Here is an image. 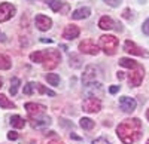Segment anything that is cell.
Segmentation results:
<instances>
[{
  "instance_id": "cell-22",
  "label": "cell",
  "mask_w": 149,
  "mask_h": 144,
  "mask_svg": "<svg viewBox=\"0 0 149 144\" xmlns=\"http://www.w3.org/2000/svg\"><path fill=\"white\" fill-rule=\"evenodd\" d=\"M0 107H3V109H15V104L12 103L6 95L0 94Z\"/></svg>"
},
{
  "instance_id": "cell-27",
  "label": "cell",
  "mask_w": 149,
  "mask_h": 144,
  "mask_svg": "<svg viewBox=\"0 0 149 144\" xmlns=\"http://www.w3.org/2000/svg\"><path fill=\"white\" fill-rule=\"evenodd\" d=\"M37 88V83H34V82H29L26 86H24V94L26 95H31L33 92H34V89Z\"/></svg>"
},
{
  "instance_id": "cell-23",
  "label": "cell",
  "mask_w": 149,
  "mask_h": 144,
  "mask_svg": "<svg viewBox=\"0 0 149 144\" xmlns=\"http://www.w3.org/2000/svg\"><path fill=\"white\" fill-rule=\"evenodd\" d=\"M45 79H46V82L49 83V85H52V86H57L58 83H60V76H58V74H54V73L46 74Z\"/></svg>"
},
{
  "instance_id": "cell-12",
  "label": "cell",
  "mask_w": 149,
  "mask_h": 144,
  "mask_svg": "<svg viewBox=\"0 0 149 144\" xmlns=\"http://www.w3.org/2000/svg\"><path fill=\"white\" fill-rule=\"evenodd\" d=\"M136 105H137V103H136L134 98H130V97H121L119 98V107L125 112V113H131L134 112Z\"/></svg>"
},
{
  "instance_id": "cell-16",
  "label": "cell",
  "mask_w": 149,
  "mask_h": 144,
  "mask_svg": "<svg viewBox=\"0 0 149 144\" xmlns=\"http://www.w3.org/2000/svg\"><path fill=\"white\" fill-rule=\"evenodd\" d=\"M91 15V9L90 8H79V9H76L72 14V18L73 19H84V18H88Z\"/></svg>"
},
{
  "instance_id": "cell-37",
  "label": "cell",
  "mask_w": 149,
  "mask_h": 144,
  "mask_svg": "<svg viewBox=\"0 0 149 144\" xmlns=\"http://www.w3.org/2000/svg\"><path fill=\"white\" fill-rule=\"evenodd\" d=\"M48 144H61V141H58V140H52V141H49Z\"/></svg>"
},
{
  "instance_id": "cell-39",
  "label": "cell",
  "mask_w": 149,
  "mask_h": 144,
  "mask_svg": "<svg viewBox=\"0 0 149 144\" xmlns=\"http://www.w3.org/2000/svg\"><path fill=\"white\" fill-rule=\"evenodd\" d=\"M2 85H3V82H2V79H0V88H2Z\"/></svg>"
},
{
  "instance_id": "cell-18",
  "label": "cell",
  "mask_w": 149,
  "mask_h": 144,
  "mask_svg": "<svg viewBox=\"0 0 149 144\" xmlns=\"http://www.w3.org/2000/svg\"><path fill=\"white\" fill-rule=\"evenodd\" d=\"M119 65H122V67H125V68H130V70H133V68H136L139 65V63H136L134 59H131V58H119Z\"/></svg>"
},
{
  "instance_id": "cell-21",
  "label": "cell",
  "mask_w": 149,
  "mask_h": 144,
  "mask_svg": "<svg viewBox=\"0 0 149 144\" xmlns=\"http://www.w3.org/2000/svg\"><path fill=\"white\" fill-rule=\"evenodd\" d=\"M79 125H81V128L82 129H86V131H90V129H93L94 128V121L93 119H90V117H82L81 121H79Z\"/></svg>"
},
{
  "instance_id": "cell-28",
  "label": "cell",
  "mask_w": 149,
  "mask_h": 144,
  "mask_svg": "<svg viewBox=\"0 0 149 144\" xmlns=\"http://www.w3.org/2000/svg\"><path fill=\"white\" fill-rule=\"evenodd\" d=\"M70 65L74 67V68H79V67H81V59H79L78 56L72 55V56H70Z\"/></svg>"
},
{
  "instance_id": "cell-19",
  "label": "cell",
  "mask_w": 149,
  "mask_h": 144,
  "mask_svg": "<svg viewBox=\"0 0 149 144\" xmlns=\"http://www.w3.org/2000/svg\"><path fill=\"white\" fill-rule=\"evenodd\" d=\"M10 125L14 126V128H17V129H22L24 126H26V121H24L21 116L15 114V116L10 117Z\"/></svg>"
},
{
  "instance_id": "cell-29",
  "label": "cell",
  "mask_w": 149,
  "mask_h": 144,
  "mask_svg": "<svg viewBox=\"0 0 149 144\" xmlns=\"http://www.w3.org/2000/svg\"><path fill=\"white\" fill-rule=\"evenodd\" d=\"M104 2H106L109 6H112V8H116V6L122 2V0H104Z\"/></svg>"
},
{
  "instance_id": "cell-33",
  "label": "cell",
  "mask_w": 149,
  "mask_h": 144,
  "mask_svg": "<svg viewBox=\"0 0 149 144\" xmlns=\"http://www.w3.org/2000/svg\"><path fill=\"white\" fill-rule=\"evenodd\" d=\"M119 88H121V86H118V85H112V86L109 88V92H110V94H116V92H119Z\"/></svg>"
},
{
  "instance_id": "cell-3",
  "label": "cell",
  "mask_w": 149,
  "mask_h": 144,
  "mask_svg": "<svg viewBox=\"0 0 149 144\" xmlns=\"http://www.w3.org/2000/svg\"><path fill=\"white\" fill-rule=\"evenodd\" d=\"M103 49V52L106 55H113L116 52V48H118V39L115 36H109L104 34L100 37V45H98Z\"/></svg>"
},
{
  "instance_id": "cell-24",
  "label": "cell",
  "mask_w": 149,
  "mask_h": 144,
  "mask_svg": "<svg viewBox=\"0 0 149 144\" xmlns=\"http://www.w3.org/2000/svg\"><path fill=\"white\" fill-rule=\"evenodd\" d=\"M19 85H21V80H19L18 77H14V79L10 80V89H9L10 95H15V94L18 92V88H19Z\"/></svg>"
},
{
  "instance_id": "cell-35",
  "label": "cell",
  "mask_w": 149,
  "mask_h": 144,
  "mask_svg": "<svg viewBox=\"0 0 149 144\" xmlns=\"http://www.w3.org/2000/svg\"><path fill=\"white\" fill-rule=\"evenodd\" d=\"M40 42H42V43H52L51 39H46V37H40Z\"/></svg>"
},
{
  "instance_id": "cell-17",
  "label": "cell",
  "mask_w": 149,
  "mask_h": 144,
  "mask_svg": "<svg viewBox=\"0 0 149 144\" xmlns=\"http://www.w3.org/2000/svg\"><path fill=\"white\" fill-rule=\"evenodd\" d=\"M98 27L102 30H112V28H115V21L110 17H102L100 21H98Z\"/></svg>"
},
{
  "instance_id": "cell-7",
  "label": "cell",
  "mask_w": 149,
  "mask_h": 144,
  "mask_svg": "<svg viewBox=\"0 0 149 144\" xmlns=\"http://www.w3.org/2000/svg\"><path fill=\"white\" fill-rule=\"evenodd\" d=\"M79 51L82 54H88V55H97L98 54V46L95 45V42H93L91 39H85L79 43Z\"/></svg>"
},
{
  "instance_id": "cell-31",
  "label": "cell",
  "mask_w": 149,
  "mask_h": 144,
  "mask_svg": "<svg viewBox=\"0 0 149 144\" xmlns=\"http://www.w3.org/2000/svg\"><path fill=\"white\" fill-rule=\"evenodd\" d=\"M18 138V132H15V131H9L8 132V140H17Z\"/></svg>"
},
{
  "instance_id": "cell-4",
  "label": "cell",
  "mask_w": 149,
  "mask_h": 144,
  "mask_svg": "<svg viewBox=\"0 0 149 144\" xmlns=\"http://www.w3.org/2000/svg\"><path fill=\"white\" fill-rule=\"evenodd\" d=\"M82 109L86 113H98L102 110V101L95 97H86L82 103Z\"/></svg>"
},
{
  "instance_id": "cell-8",
  "label": "cell",
  "mask_w": 149,
  "mask_h": 144,
  "mask_svg": "<svg viewBox=\"0 0 149 144\" xmlns=\"http://www.w3.org/2000/svg\"><path fill=\"white\" fill-rule=\"evenodd\" d=\"M15 15V6L12 3H2L0 5V22L9 21L12 17Z\"/></svg>"
},
{
  "instance_id": "cell-1",
  "label": "cell",
  "mask_w": 149,
  "mask_h": 144,
  "mask_svg": "<svg viewBox=\"0 0 149 144\" xmlns=\"http://www.w3.org/2000/svg\"><path fill=\"white\" fill-rule=\"evenodd\" d=\"M116 134L124 144H133L142 134V122L137 117L125 119L116 126Z\"/></svg>"
},
{
  "instance_id": "cell-34",
  "label": "cell",
  "mask_w": 149,
  "mask_h": 144,
  "mask_svg": "<svg viewBox=\"0 0 149 144\" xmlns=\"http://www.w3.org/2000/svg\"><path fill=\"white\" fill-rule=\"evenodd\" d=\"M122 17L128 19V18H130V9H125V10H124V14H122Z\"/></svg>"
},
{
  "instance_id": "cell-13",
  "label": "cell",
  "mask_w": 149,
  "mask_h": 144,
  "mask_svg": "<svg viewBox=\"0 0 149 144\" xmlns=\"http://www.w3.org/2000/svg\"><path fill=\"white\" fill-rule=\"evenodd\" d=\"M81 30L78 25H73V24H70V25H67L63 31V37L67 39V40H72V39H76L78 36H79Z\"/></svg>"
},
{
  "instance_id": "cell-30",
  "label": "cell",
  "mask_w": 149,
  "mask_h": 144,
  "mask_svg": "<svg viewBox=\"0 0 149 144\" xmlns=\"http://www.w3.org/2000/svg\"><path fill=\"white\" fill-rule=\"evenodd\" d=\"M93 144H110L106 138H103V137H100V138H97V140H94L93 141Z\"/></svg>"
},
{
  "instance_id": "cell-20",
  "label": "cell",
  "mask_w": 149,
  "mask_h": 144,
  "mask_svg": "<svg viewBox=\"0 0 149 144\" xmlns=\"http://www.w3.org/2000/svg\"><path fill=\"white\" fill-rule=\"evenodd\" d=\"M10 67H12L10 58L3 55V54H0V70H9Z\"/></svg>"
},
{
  "instance_id": "cell-5",
  "label": "cell",
  "mask_w": 149,
  "mask_h": 144,
  "mask_svg": "<svg viewBox=\"0 0 149 144\" xmlns=\"http://www.w3.org/2000/svg\"><path fill=\"white\" fill-rule=\"evenodd\" d=\"M143 76H145V68L143 65H137L136 68H133V71L128 74V82L131 86H140V83L143 80Z\"/></svg>"
},
{
  "instance_id": "cell-14",
  "label": "cell",
  "mask_w": 149,
  "mask_h": 144,
  "mask_svg": "<svg viewBox=\"0 0 149 144\" xmlns=\"http://www.w3.org/2000/svg\"><path fill=\"white\" fill-rule=\"evenodd\" d=\"M45 2L54 12H61V10L66 12L67 10V3H64L63 0H45Z\"/></svg>"
},
{
  "instance_id": "cell-40",
  "label": "cell",
  "mask_w": 149,
  "mask_h": 144,
  "mask_svg": "<svg viewBox=\"0 0 149 144\" xmlns=\"http://www.w3.org/2000/svg\"><path fill=\"white\" fill-rule=\"evenodd\" d=\"M146 144H149V140H148V141H146Z\"/></svg>"
},
{
  "instance_id": "cell-15",
  "label": "cell",
  "mask_w": 149,
  "mask_h": 144,
  "mask_svg": "<svg viewBox=\"0 0 149 144\" xmlns=\"http://www.w3.org/2000/svg\"><path fill=\"white\" fill-rule=\"evenodd\" d=\"M95 77H97V68L94 67V65H86L85 67V71H84V82L85 83H90V82H93V80H95Z\"/></svg>"
},
{
  "instance_id": "cell-36",
  "label": "cell",
  "mask_w": 149,
  "mask_h": 144,
  "mask_svg": "<svg viewBox=\"0 0 149 144\" xmlns=\"http://www.w3.org/2000/svg\"><path fill=\"white\" fill-rule=\"evenodd\" d=\"M116 77H118V79H122V77H124V73H122V71H118V73H116Z\"/></svg>"
},
{
  "instance_id": "cell-9",
  "label": "cell",
  "mask_w": 149,
  "mask_h": 144,
  "mask_svg": "<svg viewBox=\"0 0 149 144\" xmlns=\"http://www.w3.org/2000/svg\"><path fill=\"white\" fill-rule=\"evenodd\" d=\"M85 92L88 97H95V98H100L102 95H103V85L102 83H85Z\"/></svg>"
},
{
  "instance_id": "cell-25",
  "label": "cell",
  "mask_w": 149,
  "mask_h": 144,
  "mask_svg": "<svg viewBox=\"0 0 149 144\" xmlns=\"http://www.w3.org/2000/svg\"><path fill=\"white\" fill-rule=\"evenodd\" d=\"M51 123V119L49 117H43V119H37V121L33 122V126L34 128H42V126H48Z\"/></svg>"
},
{
  "instance_id": "cell-2",
  "label": "cell",
  "mask_w": 149,
  "mask_h": 144,
  "mask_svg": "<svg viewBox=\"0 0 149 144\" xmlns=\"http://www.w3.org/2000/svg\"><path fill=\"white\" fill-rule=\"evenodd\" d=\"M30 59L33 63H42L46 70H52L58 65L61 61V55L57 49H49V51H36L30 54Z\"/></svg>"
},
{
  "instance_id": "cell-6",
  "label": "cell",
  "mask_w": 149,
  "mask_h": 144,
  "mask_svg": "<svg viewBox=\"0 0 149 144\" xmlns=\"http://www.w3.org/2000/svg\"><path fill=\"white\" fill-rule=\"evenodd\" d=\"M26 110L29 113V116L33 119V121H37L46 110V107L42 104H36V103H27L26 104Z\"/></svg>"
},
{
  "instance_id": "cell-38",
  "label": "cell",
  "mask_w": 149,
  "mask_h": 144,
  "mask_svg": "<svg viewBox=\"0 0 149 144\" xmlns=\"http://www.w3.org/2000/svg\"><path fill=\"white\" fill-rule=\"evenodd\" d=\"M146 117H148V121H149V110L146 112Z\"/></svg>"
},
{
  "instance_id": "cell-26",
  "label": "cell",
  "mask_w": 149,
  "mask_h": 144,
  "mask_svg": "<svg viewBox=\"0 0 149 144\" xmlns=\"http://www.w3.org/2000/svg\"><path fill=\"white\" fill-rule=\"evenodd\" d=\"M37 91H39L40 94H45V95H49V97H55V92L54 91H51V89H48V88H45L42 83H37Z\"/></svg>"
},
{
  "instance_id": "cell-32",
  "label": "cell",
  "mask_w": 149,
  "mask_h": 144,
  "mask_svg": "<svg viewBox=\"0 0 149 144\" xmlns=\"http://www.w3.org/2000/svg\"><path fill=\"white\" fill-rule=\"evenodd\" d=\"M143 33H145L146 36H149V18L143 22Z\"/></svg>"
},
{
  "instance_id": "cell-10",
  "label": "cell",
  "mask_w": 149,
  "mask_h": 144,
  "mask_svg": "<svg viewBox=\"0 0 149 144\" xmlns=\"http://www.w3.org/2000/svg\"><path fill=\"white\" fill-rule=\"evenodd\" d=\"M124 51L131 54V55H137V56H149V54L146 51H143L142 48H139L131 40H125V43H124Z\"/></svg>"
},
{
  "instance_id": "cell-11",
  "label": "cell",
  "mask_w": 149,
  "mask_h": 144,
  "mask_svg": "<svg viewBox=\"0 0 149 144\" xmlns=\"http://www.w3.org/2000/svg\"><path fill=\"white\" fill-rule=\"evenodd\" d=\"M34 24H36V27L39 28L40 31H46V30H49L52 27V19L48 18L46 15L39 14V15H36V18H34Z\"/></svg>"
}]
</instances>
